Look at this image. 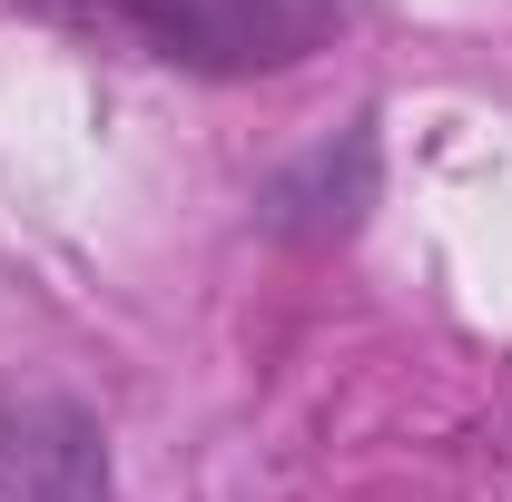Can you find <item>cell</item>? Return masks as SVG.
<instances>
[{
	"mask_svg": "<svg viewBox=\"0 0 512 502\" xmlns=\"http://www.w3.org/2000/svg\"><path fill=\"white\" fill-rule=\"evenodd\" d=\"M148 10V40L178 60H296L325 30L316 0H138Z\"/></svg>",
	"mask_w": 512,
	"mask_h": 502,
	"instance_id": "1",
	"label": "cell"
}]
</instances>
